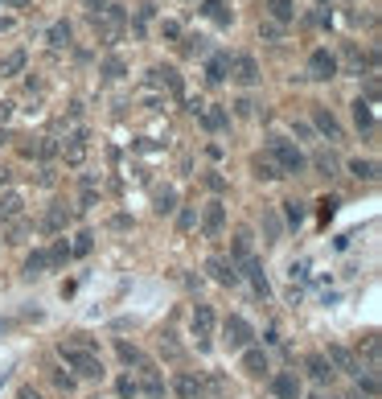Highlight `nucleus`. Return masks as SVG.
Instances as JSON below:
<instances>
[{
    "mask_svg": "<svg viewBox=\"0 0 382 399\" xmlns=\"http://www.w3.org/2000/svg\"><path fill=\"white\" fill-rule=\"evenodd\" d=\"M58 354H62V362H66L79 379H103V358H99L95 338L74 334L70 342H62V346H58Z\"/></svg>",
    "mask_w": 382,
    "mask_h": 399,
    "instance_id": "nucleus-1",
    "label": "nucleus"
},
{
    "mask_svg": "<svg viewBox=\"0 0 382 399\" xmlns=\"http://www.w3.org/2000/svg\"><path fill=\"white\" fill-rule=\"evenodd\" d=\"M267 157H271V165L280 169V178H300V173L308 169V157L300 152L292 140H284V136H271V140H267Z\"/></svg>",
    "mask_w": 382,
    "mask_h": 399,
    "instance_id": "nucleus-2",
    "label": "nucleus"
},
{
    "mask_svg": "<svg viewBox=\"0 0 382 399\" xmlns=\"http://www.w3.org/2000/svg\"><path fill=\"white\" fill-rule=\"evenodd\" d=\"M127 13L120 4H107V8H99V13H90V29L103 38V42H116L120 38V29H124Z\"/></svg>",
    "mask_w": 382,
    "mask_h": 399,
    "instance_id": "nucleus-3",
    "label": "nucleus"
},
{
    "mask_svg": "<svg viewBox=\"0 0 382 399\" xmlns=\"http://www.w3.org/2000/svg\"><path fill=\"white\" fill-rule=\"evenodd\" d=\"M337 70H341V62H337V54L333 49H312L308 54V79L312 83H329V79H337Z\"/></svg>",
    "mask_w": 382,
    "mask_h": 399,
    "instance_id": "nucleus-4",
    "label": "nucleus"
},
{
    "mask_svg": "<svg viewBox=\"0 0 382 399\" xmlns=\"http://www.w3.org/2000/svg\"><path fill=\"white\" fill-rule=\"evenodd\" d=\"M222 334H226V346H230V350H247V346L255 342V325L247 321V317H239V313H234V317H226Z\"/></svg>",
    "mask_w": 382,
    "mask_h": 399,
    "instance_id": "nucleus-5",
    "label": "nucleus"
},
{
    "mask_svg": "<svg viewBox=\"0 0 382 399\" xmlns=\"http://www.w3.org/2000/svg\"><path fill=\"white\" fill-rule=\"evenodd\" d=\"M148 87L169 91L173 99H185V79L177 75V66H152L148 70Z\"/></svg>",
    "mask_w": 382,
    "mask_h": 399,
    "instance_id": "nucleus-6",
    "label": "nucleus"
},
{
    "mask_svg": "<svg viewBox=\"0 0 382 399\" xmlns=\"http://www.w3.org/2000/svg\"><path fill=\"white\" fill-rule=\"evenodd\" d=\"M193 338H198V346L206 350L210 346V338H214V325H218V317H214V305H193Z\"/></svg>",
    "mask_w": 382,
    "mask_h": 399,
    "instance_id": "nucleus-7",
    "label": "nucleus"
},
{
    "mask_svg": "<svg viewBox=\"0 0 382 399\" xmlns=\"http://www.w3.org/2000/svg\"><path fill=\"white\" fill-rule=\"evenodd\" d=\"M206 272L214 276V284H222V288H234L239 284V267H234V260H226V256H210Z\"/></svg>",
    "mask_w": 382,
    "mask_h": 399,
    "instance_id": "nucleus-8",
    "label": "nucleus"
},
{
    "mask_svg": "<svg viewBox=\"0 0 382 399\" xmlns=\"http://www.w3.org/2000/svg\"><path fill=\"white\" fill-rule=\"evenodd\" d=\"M271 396L276 399H300L304 396V383H300L296 370H280V375H271Z\"/></svg>",
    "mask_w": 382,
    "mask_h": 399,
    "instance_id": "nucleus-9",
    "label": "nucleus"
},
{
    "mask_svg": "<svg viewBox=\"0 0 382 399\" xmlns=\"http://www.w3.org/2000/svg\"><path fill=\"white\" fill-rule=\"evenodd\" d=\"M230 79H234L239 87H255V83H259V62H255L251 54L230 58Z\"/></svg>",
    "mask_w": 382,
    "mask_h": 399,
    "instance_id": "nucleus-10",
    "label": "nucleus"
},
{
    "mask_svg": "<svg viewBox=\"0 0 382 399\" xmlns=\"http://www.w3.org/2000/svg\"><path fill=\"white\" fill-rule=\"evenodd\" d=\"M325 362H329L333 370H341V375H362V366H358V354H353L349 346H337V342L325 350Z\"/></svg>",
    "mask_w": 382,
    "mask_h": 399,
    "instance_id": "nucleus-11",
    "label": "nucleus"
},
{
    "mask_svg": "<svg viewBox=\"0 0 382 399\" xmlns=\"http://www.w3.org/2000/svg\"><path fill=\"white\" fill-rule=\"evenodd\" d=\"M222 226H226V206L214 198V202H206V210H202V235H206V239H218Z\"/></svg>",
    "mask_w": 382,
    "mask_h": 399,
    "instance_id": "nucleus-12",
    "label": "nucleus"
},
{
    "mask_svg": "<svg viewBox=\"0 0 382 399\" xmlns=\"http://www.w3.org/2000/svg\"><path fill=\"white\" fill-rule=\"evenodd\" d=\"M62 161L66 165H83L86 161V128H74V132L62 140Z\"/></svg>",
    "mask_w": 382,
    "mask_h": 399,
    "instance_id": "nucleus-13",
    "label": "nucleus"
},
{
    "mask_svg": "<svg viewBox=\"0 0 382 399\" xmlns=\"http://www.w3.org/2000/svg\"><path fill=\"white\" fill-rule=\"evenodd\" d=\"M234 267H243V276L251 280V288L259 292V297H263V301L271 297V284H267V276H263V267H259V260H255V256H247V260H239Z\"/></svg>",
    "mask_w": 382,
    "mask_h": 399,
    "instance_id": "nucleus-14",
    "label": "nucleus"
},
{
    "mask_svg": "<svg viewBox=\"0 0 382 399\" xmlns=\"http://www.w3.org/2000/svg\"><path fill=\"white\" fill-rule=\"evenodd\" d=\"M263 8H267V21H271V25H280V29L296 21V0H267Z\"/></svg>",
    "mask_w": 382,
    "mask_h": 399,
    "instance_id": "nucleus-15",
    "label": "nucleus"
},
{
    "mask_svg": "<svg viewBox=\"0 0 382 399\" xmlns=\"http://www.w3.org/2000/svg\"><path fill=\"white\" fill-rule=\"evenodd\" d=\"M74 219V210L70 206H62V202H54L49 210H45V219H42V230H49V235H58V230H66V222Z\"/></svg>",
    "mask_w": 382,
    "mask_h": 399,
    "instance_id": "nucleus-16",
    "label": "nucleus"
},
{
    "mask_svg": "<svg viewBox=\"0 0 382 399\" xmlns=\"http://www.w3.org/2000/svg\"><path fill=\"white\" fill-rule=\"evenodd\" d=\"M202 128L206 132H226L230 128V107H202Z\"/></svg>",
    "mask_w": 382,
    "mask_h": 399,
    "instance_id": "nucleus-17",
    "label": "nucleus"
},
{
    "mask_svg": "<svg viewBox=\"0 0 382 399\" xmlns=\"http://www.w3.org/2000/svg\"><path fill=\"white\" fill-rule=\"evenodd\" d=\"M173 391H177L181 399H198L202 396V379H198L193 370H181V375L173 379Z\"/></svg>",
    "mask_w": 382,
    "mask_h": 399,
    "instance_id": "nucleus-18",
    "label": "nucleus"
},
{
    "mask_svg": "<svg viewBox=\"0 0 382 399\" xmlns=\"http://www.w3.org/2000/svg\"><path fill=\"white\" fill-rule=\"evenodd\" d=\"M21 210H25V198H21L17 189L0 194V222H17L21 219Z\"/></svg>",
    "mask_w": 382,
    "mask_h": 399,
    "instance_id": "nucleus-19",
    "label": "nucleus"
},
{
    "mask_svg": "<svg viewBox=\"0 0 382 399\" xmlns=\"http://www.w3.org/2000/svg\"><path fill=\"white\" fill-rule=\"evenodd\" d=\"M45 42L54 45V49H70V42H74V29H70V21H54V25L45 29Z\"/></svg>",
    "mask_w": 382,
    "mask_h": 399,
    "instance_id": "nucleus-20",
    "label": "nucleus"
},
{
    "mask_svg": "<svg viewBox=\"0 0 382 399\" xmlns=\"http://www.w3.org/2000/svg\"><path fill=\"white\" fill-rule=\"evenodd\" d=\"M99 75H103L107 83H120V79L127 75V58H124V54H107V58H103V66H99Z\"/></svg>",
    "mask_w": 382,
    "mask_h": 399,
    "instance_id": "nucleus-21",
    "label": "nucleus"
},
{
    "mask_svg": "<svg viewBox=\"0 0 382 399\" xmlns=\"http://www.w3.org/2000/svg\"><path fill=\"white\" fill-rule=\"evenodd\" d=\"M312 128H317V132H325L329 140H341V124L333 120V111H325V107H317V111H312Z\"/></svg>",
    "mask_w": 382,
    "mask_h": 399,
    "instance_id": "nucleus-22",
    "label": "nucleus"
},
{
    "mask_svg": "<svg viewBox=\"0 0 382 399\" xmlns=\"http://www.w3.org/2000/svg\"><path fill=\"white\" fill-rule=\"evenodd\" d=\"M243 370H247L251 379H263V370H267V354H263L259 346H247V350H243Z\"/></svg>",
    "mask_w": 382,
    "mask_h": 399,
    "instance_id": "nucleus-23",
    "label": "nucleus"
},
{
    "mask_svg": "<svg viewBox=\"0 0 382 399\" xmlns=\"http://www.w3.org/2000/svg\"><path fill=\"white\" fill-rule=\"evenodd\" d=\"M304 370H308L312 383H329V375H333V366L325 362V354H308L304 358Z\"/></svg>",
    "mask_w": 382,
    "mask_h": 399,
    "instance_id": "nucleus-24",
    "label": "nucleus"
},
{
    "mask_svg": "<svg viewBox=\"0 0 382 399\" xmlns=\"http://www.w3.org/2000/svg\"><path fill=\"white\" fill-rule=\"evenodd\" d=\"M206 79L210 83H226L230 79V54H214L210 62H206Z\"/></svg>",
    "mask_w": 382,
    "mask_h": 399,
    "instance_id": "nucleus-25",
    "label": "nucleus"
},
{
    "mask_svg": "<svg viewBox=\"0 0 382 399\" xmlns=\"http://www.w3.org/2000/svg\"><path fill=\"white\" fill-rule=\"evenodd\" d=\"M136 387H140V391H144V396H152V399H161V396H165V379H161V375H157V370H152V362H148V366H144V379H140V383H136Z\"/></svg>",
    "mask_w": 382,
    "mask_h": 399,
    "instance_id": "nucleus-26",
    "label": "nucleus"
},
{
    "mask_svg": "<svg viewBox=\"0 0 382 399\" xmlns=\"http://www.w3.org/2000/svg\"><path fill=\"white\" fill-rule=\"evenodd\" d=\"M202 17H210L214 25H230L234 21L230 8H226V0H202Z\"/></svg>",
    "mask_w": 382,
    "mask_h": 399,
    "instance_id": "nucleus-27",
    "label": "nucleus"
},
{
    "mask_svg": "<svg viewBox=\"0 0 382 399\" xmlns=\"http://www.w3.org/2000/svg\"><path fill=\"white\" fill-rule=\"evenodd\" d=\"M353 124H358V132H374V103L358 99L353 103Z\"/></svg>",
    "mask_w": 382,
    "mask_h": 399,
    "instance_id": "nucleus-28",
    "label": "nucleus"
},
{
    "mask_svg": "<svg viewBox=\"0 0 382 399\" xmlns=\"http://www.w3.org/2000/svg\"><path fill=\"white\" fill-rule=\"evenodd\" d=\"M25 62H29V58H25V49H13V54L0 62V79H17V75L25 70Z\"/></svg>",
    "mask_w": 382,
    "mask_h": 399,
    "instance_id": "nucleus-29",
    "label": "nucleus"
},
{
    "mask_svg": "<svg viewBox=\"0 0 382 399\" xmlns=\"http://www.w3.org/2000/svg\"><path fill=\"white\" fill-rule=\"evenodd\" d=\"M116 354L124 358L127 366H140V370L148 366V358H144V350H140V346H132V342H116Z\"/></svg>",
    "mask_w": 382,
    "mask_h": 399,
    "instance_id": "nucleus-30",
    "label": "nucleus"
},
{
    "mask_svg": "<svg viewBox=\"0 0 382 399\" xmlns=\"http://www.w3.org/2000/svg\"><path fill=\"white\" fill-rule=\"evenodd\" d=\"M230 247H234V264H239V260H247V256H255V251H251V230H247V226H239V230H234V239H230Z\"/></svg>",
    "mask_w": 382,
    "mask_h": 399,
    "instance_id": "nucleus-31",
    "label": "nucleus"
},
{
    "mask_svg": "<svg viewBox=\"0 0 382 399\" xmlns=\"http://www.w3.org/2000/svg\"><path fill=\"white\" fill-rule=\"evenodd\" d=\"M251 169H255V178H259V181H276V178H280V169L271 165V157H255Z\"/></svg>",
    "mask_w": 382,
    "mask_h": 399,
    "instance_id": "nucleus-32",
    "label": "nucleus"
},
{
    "mask_svg": "<svg viewBox=\"0 0 382 399\" xmlns=\"http://www.w3.org/2000/svg\"><path fill=\"white\" fill-rule=\"evenodd\" d=\"M349 173H353V178H362V181H374V178H379V165L358 157V161H349Z\"/></svg>",
    "mask_w": 382,
    "mask_h": 399,
    "instance_id": "nucleus-33",
    "label": "nucleus"
},
{
    "mask_svg": "<svg viewBox=\"0 0 382 399\" xmlns=\"http://www.w3.org/2000/svg\"><path fill=\"white\" fill-rule=\"evenodd\" d=\"M45 267H49V260H45V251H33V256L25 260V267H21V272H25L29 280H38V276H42Z\"/></svg>",
    "mask_w": 382,
    "mask_h": 399,
    "instance_id": "nucleus-34",
    "label": "nucleus"
},
{
    "mask_svg": "<svg viewBox=\"0 0 382 399\" xmlns=\"http://www.w3.org/2000/svg\"><path fill=\"white\" fill-rule=\"evenodd\" d=\"M312 165H317V169H321V173H325V178H333V173H337V157H333V152H329V148H321V152H317V157H312Z\"/></svg>",
    "mask_w": 382,
    "mask_h": 399,
    "instance_id": "nucleus-35",
    "label": "nucleus"
},
{
    "mask_svg": "<svg viewBox=\"0 0 382 399\" xmlns=\"http://www.w3.org/2000/svg\"><path fill=\"white\" fill-rule=\"evenodd\" d=\"M45 260H49V267H62L66 260H70V243H66V239H58V243H54V251H45Z\"/></svg>",
    "mask_w": 382,
    "mask_h": 399,
    "instance_id": "nucleus-36",
    "label": "nucleus"
},
{
    "mask_svg": "<svg viewBox=\"0 0 382 399\" xmlns=\"http://www.w3.org/2000/svg\"><path fill=\"white\" fill-rule=\"evenodd\" d=\"M177 210V189H161L157 194V214H173Z\"/></svg>",
    "mask_w": 382,
    "mask_h": 399,
    "instance_id": "nucleus-37",
    "label": "nucleus"
},
{
    "mask_svg": "<svg viewBox=\"0 0 382 399\" xmlns=\"http://www.w3.org/2000/svg\"><path fill=\"white\" fill-rule=\"evenodd\" d=\"M116 396H120V399H136V396H140V387H136V379H132V375H124V379L116 383Z\"/></svg>",
    "mask_w": 382,
    "mask_h": 399,
    "instance_id": "nucleus-38",
    "label": "nucleus"
},
{
    "mask_svg": "<svg viewBox=\"0 0 382 399\" xmlns=\"http://www.w3.org/2000/svg\"><path fill=\"white\" fill-rule=\"evenodd\" d=\"M90 247H95V235H90V230H83V235L74 239V247H70V256H86Z\"/></svg>",
    "mask_w": 382,
    "mask_h": 399,
    "instance_id": "nucleus-39",
    "label": "nucleus"
},
{
    "mask_svg": "<svg viewBox=\"0 0 382 399\" xmlns=\"http://www.w3.org/2000/svg\"><path fill=\"white\" fill-rule=\"evenodd\" d=\"M263 226H267V243H276V239H280V222H276V214H271V210L263 214Z\"/></svg>",
    "mask_w": 382,
    "mask_h": 399,
    "instance_id": "nucleus-40",
    "label": "nucleus"
},
{
    "mask_svg": "<svg viewBox=\"0 0 382 399\" xmlns=\"http://www.w3.org/2000/svg\"><path fill=\"white\" fill-rule=\"evenodd\" d=\"M259 38H267V42H280V38H284V29L267 21V25H259Z\"/></svg>",
    "mask_w": 382,
    "mask_h": 399,
    "instance_id": "nucleus-41",
    "label": "nucleus"
},
{
    "mask_svg": "<svg viewBox=\"0 0 382 399\" xmlns=\"http://www.w3.org/2000/svg\"><path fill=\"white\" fill-rule=\"evenodd\" d=\"M358 383H362V391H366V396H379V375H374V370H370L366 379L358 375Z\"/></svg>",
    "mask_w": 382,
    "mask_h": 399,
    "instance_id": "nucleus-42",
    "label": "nucleus"
},
{
    "mask_svg": "<svg viewBox=\"0 0 382 399\" xmlns=\"http://www.w3.org/2000/svg\"><path fill=\"white\" fill-rule=\"evenodd\" d=\"M304 25H312V29H317V25H329V13H325V8H321V13H304Z\"/></svg>",
    "mask_w": 382,
    "mask_h": 399,
    "instance_id": "nucleus-43",
    "label": "nucleus"
},
{
    "mask_svg": "<svg viewBox=\"0 0 382 399\" xmlns=\"http://www.w3.org/2000/svg\"><path fill=\"white\" fill-rule=\"evenodd\" d=\"M284 206H288V222H292V226H300V222H304V210H300V202H284Z\"/></svg>",
    "mask_w": 382,
    "mask_h": 399,
    "instance_id": "nucleus-44",
    "label": "nucleus"
},
{
    "mask_svg": "<svg viewBox=\"0 0 382 399\" xmlns=\"http://www.w3.org/2000/svg\"><path fill=\"white\" fill-rule=\"evenodd\" d=\"M161 33H165V42H177V38H181V25H177V21H165Z\"/></svg>",
    "mask_w": 382,
    "mask_h": 399,
    "instance_id": "nucleus-45",
    "label": "nucleus"
},
{
    "mask_svg": "<svg viewBox=\"0 0 382 399\" xmlns=\"http://www.w3.org/2000/svg\"><path fill=\"white\" fill-rule=\"evenodd\" d=\"M185 54H206V38H185Z\"/></svg>",
    "mask_w": 382,
    "mask_h": 399,
    "instance_id": "nucleus-46",
    "label": "nucleus"
},
{
    "mask_svg": "<svg viewBox=\"0 0 382 399\" xmlns=\"http://www.w3.org/2000/svg\"><path fill=\"white\" fill-rule=\"evenodd\" d=\"M25 230H29V222H25V219H17V222H13V226H8V239H13V243H17V239H21V235H25Z\"/></svg>",
    "mask_w": 382,
    "mask_h": 399,
    "instance_id": "nucleus-47",
    "label": "nucleus"
},
{
    "mask_svg": "<svg viewBox=\"0 0 382 399\" xmlns=\"http://www.w3.org/2000/svg\"><path fill=\"white\" fill-rule=\"evenodd\" d=\"M234 107H239V116H255V111H259V103H255V99H239Z\"/></svg>",
    "mask_w": 382,
    "mask_h": 399,
    "instance_id": "nucleus-48",
    "label": "nucleus"
},
{
    "mask_svg": "<svg viewBox=\"0 0 382 399\" xmlns=\"http://www.w3.org/2000/svg\"><path fill=\"white\" fill-rule=\"evenodd\" d=\"M54 383H58L62 391H74V375H62V370H58V375H54Z\"/></svg>",
    "mask_w": 382,
    "mask_h": 399,
    "instance_id": "nucleus-49",
    "label": "nucleus"
},
{
    "mask_svg": "<svg viewBox=\"0 0 382 399\" xmlns=\"http://www.w3.org/2000/svg\"><path fill=\"white\" fill-rule=\"evenodd\" d=\"M193 210H181V214H177V226H181V230H189V226H193Z\"/></svg>",
    "mask_w": 382,
    "mask_h": 399,
    "instance_id": "nucleus-50",
    "label": "nucleus"
},
{
    "mask_svg": "<svg viewBox=\"0 0 382 399\" xmlns=\"http://www.w3.org/2000/svg\"><path fill=\"white\" fill-rule=\"evenodd\" d=\"M206 185H210L214 194H222V189H226V178H218V173H210V178H206Z\"/></svg>",
    "mask_w": 382,
    "mask_h": 399,
    "instance_id": "nucleus-51",
    "label": "nucleus"
},
{
    "mask_svg": "<svg viewBox=\"0 0 382 399\" xmlns=\"http://www.w3.org/2000/svg\"><path fill=\"white\" fill-rule=\"evenodd\" d=\"M333 210H337V198H325V202H321V214L333 219Z\"/></svg>",
    "mask_w": 382,
    "mask_h": 399,
    "instance_id": "nucleus-52",
    "label": "nucleus"
},
{
    "mask_svg": "<svg viewBox=\"0 0 382 399\" xmlns=\"http://www.w3.org/2000/svg\"><path fill=\"white\" fill-rule=\"evenodd\" d=\"M38 181H42V185H54V169H49V165H42V169H38Z\"/></svg>",
    "mask_w": 382,
    "mask_h": 399,
    "instance_id": "nucleus-53",
    "label": "nucleus"
},
{
    "mask_svg": "<svg viewBox=\"0 0 382 399\" xmlns=\"http://www.w3.org/2000/svg\"><path fill=\"white\" fill-rule=\"evenodd\" d=\"M374 99H379V79H370V83H366V103H374Z\"/></svg>",
    "mask_w": 382,
    "mask_h": 399,
    "instance_id": "nucleus-54",
    "label": "nucleus"
},
{
    "mask_svg": "<svg viewBox=\"0 0 382 399\" xmlns=\"http://www.w3.org/2000/svg\"><path fill=\"white\" fill-rule=\"evenodd\" d=\"M8 116H13V103H8V99H0V124H4Z\"/></svg>",
    "mask_w": 382,
    "mask_h": 399,
    "instance_id": "nucleus-55",
    "label": "nucleus"
},
{
    "mask_svg": "<svg viewBox=\"0 0 382 399\" xmlns=\"http://www.w3.org/2000/svg\"><path fill=\"white\" fill-rule=\"evenodd\" d=\"M17 399H42V396H38L33 387H21V396H17Z\"/></svg>",
    "mask_w": 382,
    "mask_h": 399,
    "instance_id": "nucleus-56",
    "label": "nucleus"
},
{
    "mask_svg": "<svg viewBox=\"0 0 382 399\" xmlns=\"http://www.w3.org/2000/svg\"><path fill=\"white\" fill-rule=\"evenodd\" d=\"M13 25H17V21H13V17H0V33H8V29H13Z\"/></svg>",
    "mask_w": 382,
    "mask_h": 399,
    "instance_id": "nucleus-57",
    "label": "nucleus"
},
{
    "mask_svg": "<svg viewBox=\"0 0 382 399\" xmlns=\"http://www.w3.org/2000/svg\"><path fill=\"white\" fill-rule=\"evenodd\" d=\"M4 140H8V132H4V128H0V144H4Z\"/></svg>",
    "mask_w": 382,
    "mask_h": 399,
    "instance_id": "nucleus-58",
    "label": "nucleus"
},
{
    "mask_svg": "<svg viewBox=\"0 0 382 399\" xmlns=\"http://www.w3.org/2000/svg\"><path fill=\"white\" fill-rule=\"evenodd\" d=\"M308 399H325V396H308Z\"/></svg>",
    "mask_w": 382,
    "mask_h": 399,
    "instance_id": "nucleus-59",
    "label": "nucleus"
},
{
    "mask_svg": "<svg viewBox=\"0 0 382 399\" xmlns=\"http://www.w3.org/2000/svg\"><path fill=\"white\" fill-rule=\"evenodd\" d=\"M4 4H8V0H0V8H4Z\"/></svg>",
    "mask_w": 382,
    "mask_h": 399,
    "instance_id": "nucleus-60",
    "label": "nucleus"
}]
</instances>
